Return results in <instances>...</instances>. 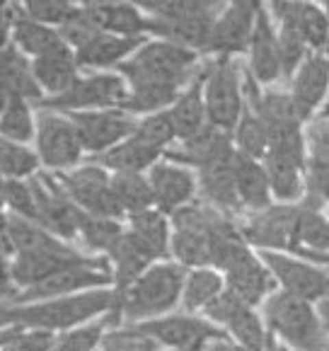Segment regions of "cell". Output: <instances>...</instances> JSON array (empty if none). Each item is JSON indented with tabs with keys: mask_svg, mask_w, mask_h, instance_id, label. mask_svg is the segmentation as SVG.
I'll list each match as a JSON object with an SVG mask.
<instances>
[{
	"mask_svg": "<svg viewBox=\"0 0 329 351\" xmlns=\"http://www.w3.org/2000/svg\"><path fill=\"white\" fill-rule=\"evenodd\" d=\"M126 228L145 245L158 262L172 259V218L160 208H148L126 218Z\"/></svg>",
	"mask_w": 329,
	"mask_h": 351,
	"instance_id": "cell-35",
	"label": "cell"
},
{
	"mask_svg": "<svg viewBox=\"0 0 329 351\" xmlns=\"http://www.w3.org/2000/svg\"><path fill=\"white\" fill-rule=\"evenodd\" d=\"M269 15L276 22H288L300 32L313 53L329 51V20L319 3H298V0H276L267 5Z\"/></svg>",
	"mask_w": 329,
	"mask_h": 351,
	"instance_id": "cell-24",
	"label": "cell"
},
{
	"mask_svg": "<svg viewBox=\"0 0 329 351\" xmlns=\"http://www.w3.org/2000/svg\"><path fill=\"white\" fill-rule=\"evenodd\" d=\"M295 240H298V254L295 257L310 259V262H317L329 269V221L324 211L300 204Z\"/></svg>",
	"mask_w": 329,
	"mask_h": 351,
	"instance_id": "cell-34",
	"label": "cell"
},
{
	"mask_svg": "<svg viewBox=\"0 0 329 351\" xmlns=\"http://www.w3.org/2000/svg\"><path fill=\"white\" fill-rule=\"evenodd\" d=\"M32 189H34V202H36V218L39 226H44L49 232H53L56 238L66 240V243L75 245L77 230L85 213L73 204L68 197V191L58 182L53 172L41 170L29 180Z\"/></svg>",
	"mask_w": 329,
	"mask_h": 351,
	"instance_id": "cell-12",
	"label": "cell"
},
{
	"mask_svg": "<svg viewBox=\"0 0 329 351\" xmlns=\"http://www.w3.org/2000/svg\"><path fill=\"white\" fill-rule=\"evenodd\" d=\"M150 36H117V34H95L90 42L75 49L77 63L82 73H107L117 71L121 63H126Z\"/></svg>",
	"mask_w": 329,
	"mask_h": 351,
	"instance_id": "cell-25",
	"label": "cell"
},
{
	"mask_svg": "<svg viewBox=\"0 0 329 351\" xmlns=\"http://www.w3.org/2000/svg\"><path fill=\"white\" fill-rule=\"evenodd\" d=\"M226 276L213 267L189 269L182 293V308L191 315H204V310L226 291Z\"/></svg>",
	"mask_w": 329,
	"mask_h": 351,
	"instance_id": "cell-38",
	"label": "cell"
},
{
	"mask_svg": "<svg viewBox=\"0 0 329 351\" xmlns=\"http://www.w3.org/2000/svg\"><path fill=\"white\" fill-rule=\"evenodd\" d=\"M308 126H313V129H317V131H322V134L329 136V97H327V102H324V107L319 109V114L310 121Z\"/></svg>",
	"mask_w": 329,
	"mask_h": 351,
	"instance_id": "cell-50",
	"label": "cell"
},
{
	"mask_svg": "<svg viewBox=\"0 0 329 351\" xmlns=\"http://www.w3.org/2000/svg\"><path fill=\"white\" fill-rule=\"evenodd\" d=\"M22 8L32 20L53 27V29H63L68 22H73L80 5L68 3V0H27Z\"/></svg>",
	"mask_w": 329,
	"mask_h": 351,
	"instance_id": "cell-48",
	"label": "cell"
},
{
	"mask_svg": "<svg viewBox=\"0 0 329 351\" xmlns=\"http://www.w3.org/2000/svg\"><path fill=\"white\" fill-rule=\"evenodd\" d=\"M131 88L126 77L117 71L107 73H82L68 93L58 97H47L36 104V109H53V112L75 114L95 112V109H121L129 99Z\"/></svg>",
	"mask_w": 329,
	"mask_h": 351,
	"instance_id": "cell-9",
	"label": "cell"
},
{
	"mask_svg": "<svg viewBox=\"0 0 329 351\" xmlns=\"http://www.w3.org/2000/svg\"><path fill=\"white\" fill-rule=\"evenodd\" d=\"M148 182L153 186L155 208H160L167 216L199 199V175L191 167L172 162L167 158H162L148 172Z\"/></svg>",
	"mask_w": 329,
	"mask_h": 351,
	"instance_id": "cell-20",
	"label": "cell"
},
{
	"mask_svg": "<svg viewBox=\"0 0 329 351\" xmlns=\"http://www.w3.org/2000/svg\"><path fill=\"white\" fill-rule=\"evenodd\" d=\"M232 162H235V150L221 160L211 162L208 167L199 170V199L208 206H213L216 211L226 213L230 218H242L245 216V208L237 197V184H235V170H232Z\"/></svg>",
	"mask_w": 329,
	"mask_h": 351,
	"instance_id": "cell-23",
	"label": "cell"
},
{
	"mask_svg": "<svg viewBox=\"0 0 329 351\" xmlns=\"http://www.w3.org/2000/svg\"><path fill=\"white\" fill-rule=\"evenodd\" d=\"M232 150H235V145H232V134L208 124L206 129H201L199 134L177 141V143L167 150L164 158L172 162H180V165H184V167H191L194 172H199V170H204V167L211 165V162L230 155Z\"/></svg>",
	"mask_w": 329,
	"mask_h": 351,
	"instance_id": "cell-26",
	"label": "cell"
},
{
	"mask_svg": "<svg viewBox=\"0 0 329 351\" xmlns=\"http://www.w3.org/2000/svg\"><path fill=\"white\" fill-rule=\"evenodd\" d=\"M0 134L3 141L32 145L36 136V107L22 97L0 95Z\"/></svg>",
	"mask_w": 329,
	"mask_h": 351,
	"instance_id": "cell-39",
	"label": "cell"
},
{
	"mask_svg": "<svg viewBox=\"0 0 329 351\" xmlns=\"http://www.w3.org/2000/svg\"><path fill=\"white\" fill-rule=\"evenodd\" d=\"M114 325H119V322L112 313V315H104L95 322H88V325L63 332V335L56 337L53 351H99L104 335H107Z\"/></svg>",
	"mask_w": 329,
	"mask_h": 351,
	"instance_id": "cell-44",
	"label": "cell"
},
{
	"mask_svg": "<svg viewBox=\"0 0 329 351\" xmlns=\"http://www.w3.org/2000/svg\"><path fill=\"white\" fill-rule=\"evenodd\" d=\"M322 211H324V216H327V221H329V202H327V206H324Z\"/></svg>",
	"mask_w": 329,
	"mask_h": 351,
	"instance_id": "cell-54",
	"label": "cell"
},
{
	"mask_svg": "<svg viewBox=\"0 0 329 351\" xmlns=\"http://www.w3.org/2000/svg\"><path fill=\"white\" fill-rule=\"evenodd\" d=\"M53 175L58 177L63 189L68 191V197L82 213L126 221V216L117 204V197H114L112 172L104 170L102 165L88 160L71 172H53Z\"/></svg>",
	"mask_w": 329,
	"mask_h": 351,
	"instance_id": "cell-11",
	"label": "cell"
},
{
	"mask_svg": "<svg viewBox=\"0 0 329 351\" xmlns=\"http://www.w3.org/2000/svg\"><path fill=\"white\" fill-rule=\"evenodd\" d=\"M264 351H293L291 346H286L281 339H276V337L269 332V339H267V346H264Z\"/></svg>",
	"mask_w": 329,
	"mask_h": 351,
	"instance_id": "cell-53",
	"label": "cell"
},
{
	"mask_svg": "<svg viewBox=\"0 0 329 351\" xmlns=\"http://www.w3.org/2000/svg\"><path fill=\"white\" fill-rule=\"evenodd\" d=\"M53 332L27 330V327H3L0 351H53L56 346Z\"/></svg>",
	"mask_w": 329,
	"mask_h": 351,
	"instance_id": "cell-47",
	"label": "cell"
},
{
	"mask_svg": "<svg viewBox=\"0 0 329 351\" xmlns=\"http://www.w3.org/2000/svg\"><path fill=\"white\" fill-rule=\"evenodd\" d=\"M41 160L36 155L34 145L12 143L3 141L0 143V172L3 180H32L41 172Z\"/></svg>",
	"mask_w": 329,
	"mask_h": 351,
	"instance_id": "cell-43",
	"label": "cell"
},
{
	"mask_svg": "<svg viewBox=\"0 0 329 351\" xmlns=\"http://www.w3.org/2000/svg\"><path fill=\"white\" fill-rule=\"evenodd\" d=\"M204 317L211 320L216 327H221L237 346L245 351H264L269 339L267 322H264L259 308L247 305L237 298L232 291H223L208 308L204 310Z\"/></svg>",
	"mask_w": 329,
	"mask_h": 351,
	"instance_id": "cell-13",
	"label": "cell"
},
{
	"mask_svg": "<svg viewBox=\"0 0 329 351\" xmlns=\"http://www.w3.org/2000/svg\"><path fill=\"white\" fill-rule=\"evenodd\" d=\"M218 271L226 276L228 291H232L237 298L245 300L252 308H262L269 295H273L278 291L271 269L267 267L262 254L245 238H240L228 250Z\"/></svg>",
	"mask_w": 329,
	"mask_h": 351,
	"instance_id": "cell-7",
	"label": "cell"
},
{
	"mask_svg": "<svg viewBox=\"0 0 329 351\" xmlns=\"http://www.w3.org/2000/svg\"><path fill=\"white\" fill-rule=\"evenodd\" d=\"M305 124L315 119L329 97V51L310 53L286 85Z\"/></svg>",
	"mask_w": 329,
	"mask_h": 351,
	"instance_id": "cell-19",
	"label": "cell"
},
{
	"mask_svg": "<svg viewBox=\"0 0 329 351\" xmlns=\"http://www.w3.org/2000/svg\"><path fill=\"white\" fill-rule=\"evenodd\" d=\"M324 12H327V20H329V3H324Z\"/></svg>",
	"mask_w": 329,
	"mask_h": 351,
	"instance_id": "cell-55",
	"label": "cell"
},
{
	"mask_svg": "<svg viewBox=\"0 0 329 351\" xmlns=\"http://www.w3.org/2000/svg\"><path fill=\"white\" fill-rule=\"evenodd\" d=\"M138 327L145 335L153 337L160 349L164 351H204L211 341L228 337L221 327L206 320L204 315H191L184 310L138 322Z\"/></svg>",
	"mask_w": 329,
	"mask_h": 351,
	"instance_id": "cell-14",
	"label": "cell"
},
{
	"mask_svg": "<svg viewBox=\"0 0 329 351\" xmlns=\"http://www.w3.org/2000/svg\"><path fill=\"white\" fill-rule=\"evenodd\" d=\"M262 10V3H226L223 12L218 15L216 25L206 44V58L213 56H230V58H245L249 39L257 27V17Z\"/></svg>",
	"mask_w": 329,
	"mask_h": 351,
	"instance_id": "cell-17",
	"label": "cell"
},
{
	"mask_svg": "<svg viewBox=\"0 0 329 351\" xmlns=\"http://www.w3.org/2000/svg\"><path fill=\"white\" fill-rule=\"evenodd\" d=\"M134 136L143 141V143H148L150 148L160 150L162 155H167V150L180 141L170 109L167 112L150 114V117H141L138 124H136Z\"/></svg>",
	"mask_w": 329,
	"mask_h": 351,
	"instance_id": "cell-45",
	"label": "cell"
},
{
	"mask_svg": "<svg viewBox=\"0 0 329 351\" xmlns=\"http://www.w3.org/2000/svg\"><path fill=\"white\" fill-rule=\"evenodd\" d=\"M153 17V39L180 44L204 56L208 36L226 3H204V0H141L138 3Z\"/></svg>",
	"mask_w": 329,
	"mask_h": 351,
	"instance_id": "cell-4",
	"label": "cell"
},
{
	"mask_svg": "<svg viewBox=\"0 0 329 351\" xmlns=\"http://www.w3.org/2000/svg\"><path fill=\"white\" fill-rule=\"evenodd\" d=\"M80 17L102 34L153 36V17L138 3H82Z\"/></svg>",
	"mask_w": 329,
	"mask_h": 351,
	"instance_id": "cell-21",
	"label": "cell"
},
{
	"mask_svg": "<svg viewBox=\"0 0 329 351\" xmlns=\"http://www.w3.org/2000/svg\"><path fill=\"white\" fill-rule=\"evenodd\" d=\"M99 351H164L138 325H114L104 335Z\"/></svg>",
	"mask_w": 329,
	"mask_h": 351,
	"instance_id": "cell-46",
	"label": "cell"
},
{
	"mask_svg": "<svg viewBox=\"0 0 329 351\" xmlns=\"http://www.w3.org/2000/svg\"><path fill=\"white\" fill-rule=\"evenodd\" d=\"M232 170H235V184H237V197L242 202L245 213H257L264 208L273 206L271 197V184H269L267 167L262 160H254V158H245L235 150V162H232Z\"/></svg>",
	"mask_w": 329,
	"mask_h": 351,
	"instance_id": "cell-31",
	"label": "cell"
},
{
	"mask_svg": "<svg viewBox=\"0 0 329 351\" xmlns=\"http://www.w3.org/2000/svg\"><path fill=\"white\" fill-rule=\"evenodd\" d=\"M324 351H329V337H327V344H324Z\"/></svg>",
	"mask_w": 329,
	"mask_h": 351,
	"instance_id": "cell-56",
	"label": "cell"
},
{
	"mask_svg": "<svg viewBox=\"0 0 329 351\" xmlns=\"http://www.w3.org/2000/svg\"><path fill=\"white\" fill-rule=\"evenodd\" d=\"M298 208L288 204H273L257 213H245L237 218L240 232L257 252H283L298 254L295 226H298Z\"/></svg>",
	"mask_w": 329,
	"mask_h": 351,
	"instance_id": "cell-10",
	"label": "cell"
},
{
	"mask_svg": "<svg viewBox=\"0 0 329 351\" xmlns=\"http://www.w3.org/2000/svg\"><path fill=\"white\" fill-rule=\"evenodd\" d=\"M32 145L47 172H71L85 162L75 124L63 112L36 109V136Z\"/></svg>",
	"mask_w": 329,
	"mask_h": 351,
	"instance_id": "cell-8",
	"label": "cell"
},
{
	"mask_svg": "<svg viewBox=\"0 0 329 351\" xmlns=\"http://www.w3.org/2000/svg\"><path fill=\"white\" fill-rule=\"evenodd\" d=\"M267 267L271 269L278 291L298 295L317 305L329 295V269L310 259L283 252H259Z\"/></svg>",
	"mask_w": 329,
	"mask_h": 351,
	"instance_id": "cell-16",
	"label": "cell"
},
{
	"mask_svg": "<svg viewBox=\"0 0 329 351\" xmlns=\"http://www.w3.org/2000/svg\"><path fill=\"white\" fill-rule=\"evenodd\" d=\"M245 66L249 71V75L262 88H281V85H286L278 32L264 3H262V10H259L254 34L249 39V47H247Z\"/></svg>",
	"mask_w": 329,
	"mask_h": 351,
	"instance_id": "cell-18",
	"label": "cell"
},
{
	"mask_svg": "<svg viewBox=\"0 0 329 351\" xmlns=\"http://www.w3.org/2000/svg\"><path fill=\"white\" fill-rule=\"evenodd\" d=\"M107 259H109V267H112L117 293L126 291L134 281H138L153 264H158V259L145 250V245L136 238L129 228L123 232V238L114 245L112 252L107 254Z\"/></svg>",
	"mask_w": 329,
	"mask_h": 351,
	"instance_id": "cell-30",
	"label": "cell"
},
{
	"mask_svg": "<svg viewBox=\"0 0 329 351\" xmlns=\"http://www.w3.org/2000/svg\"><path fill=\"white\" fill-rule=\"evenodd\" d=\"M329 202V136L308 126V160H305L303 206L322 211Z\"/></svg>",
	"mask_w": 329,
	"mask_h": 351,
	"instance_id": "cell-28",
	"label": "cell"
},
{
	"mask_svg": "<svg viewBox=\"0 0 329 351\" xmlns=\"http://www.w3.org/2000/svg\"><path fill=\"white\" fill-rule=\"evenodd\" d=\"M170 114L180 141L189 138V136L199 134L201 129L208 126V112H206V99H204V68H201V73L196 75L194 83L177 97V102L170 107Z\"/></svg>",
	"mask_w": 329,
	"mask_h": 351,
	"instance_id": "cell-37",
	"label": "cell"
},
{
	"mask_svg": "<svg viewBox=\"0 0 329 351\" xmlns=\"http://www.w3.org/2000/svg\"><path fill=\"white\" fill-rule=\"evenodd\" d=\"M126 232V221L119 218H104V216H82L80 230H77V240L80 250L95 257H107L114 250V245L123 238Z\"/></svg>",
	"mask_w": 329,
	"mask_h": 351,
	"instance_id": "cell-40",
	"label": "cell"
},
{
	"mask_svg": "<svg viewBox=\"0 0 329 351\" xmlns=\"http://www.w3.org/2000/svg\"><path fill=\"white\" fill-rule=\"evenodd\" d=\"M3 206H5L8 213L34 221L36 202L29 180H3Z\"/></svg>",
	"mask_w": 329,
	"mask_h": 351,
	"instance_id": "cell-49",
	"label": "cell"
},
{
	"mask_svg": "<svg viewBox=\"0 0 329 351\" xmlns=\"http://www.w3.org/2000/svg\"><path fill=\"white\" fill-rule=\"evenodd\" d=\"M0 95L22 97L34 107L44 99V93L34 77L32 58H27L12 44L0 47Z\"/></svg>",
	"mask_w": 329,
	"mask_h": 351,
	"instance_id": "cell-29",
	"label": "cell"
},
{
	"mask_svg": "<svg viewBox=\"0 0 329 351\" xmlns=\"http://www.w3.org/2000/svg\"><path fill=\"white\" fill-rule=\"evenodd\" d=\"M204 99L208 124L232 134L247 109L245 99V61L230 56L206 58Z\"/></svg>",
	"mask_w": 329,
	"mask_h": 351,
	"instance_id": "cell-6",
	"label": "cell"
},
{
	"mask_svg": "<svg viewBox=\"0 0 329 351\" xmlns=\"http://www.w3.org/2000/svg\"><path fill=\"white\" fill-rule=\"evenodd\" d=\"M112 189L119 208L126 218L155 208L153 186L148 182V175H112Z\"/></svg>",
	"mask_w": 329,
	"mask_h": 351,
	"instance_id": "cell-41",
	"label": "cell"
},
{
	"mask_svg": "<svg viewBox=\"0 0 329 351\" xmlns=\"http://www.w3.org/2000/svg\"><path fill=\"white\" fill-rule=\"evenodd\" d=\"M68 117L75 124L82 150L85 155H90L88 160L109 153L119 143L131 138L138 124V119L123 109H95V112H75Z\"/></svg>",
	"mask_w": 329,
	"mask_h": 351,
	"instance_id": "cell-15",
	"label": "cell"
},
{
	"mask_svg": "<svg viewBox=\"0 0 329 351\" xmlns=\"http://www.w3.org/2000/svg\"><path fill=\"white\" fill-rule=\"evenodd\" d=\"M164 155L160 150L150 148L148 143H143L141 138L131 136L123 143H119L117 148H112L109 153L93 158V162L102 165L104 170H109L112 175H148Z\"/></svg>",
	"mask_w": 329,
	"mask_h": 351,
	"instance_id": "cell-33",
	"label": "cell"
},
{
	"mask_svg": "<svg viewBox=\"0 0 329 351\" xmlns=\"http://www.w3.org/2000/svg\"><path fill=\"white\" fill-rule=\"evenodd\" d=\"M34 68V77L39 83L44 99L47 97H58V95L68 93L75 85V80L82 75V68L77 63V56L68 44L58 47L56 51L39 56L32 61Z\"/></svg>",
	"mask_w": 329,
	"mask_h": 351,
	"instance_id": "cell-27",
	"label": "cell"
},
{
	"mask_svg": "<svg viewBox=\"0 0 329 351\" xmlns=\"http://www.w3.org/2000/svg\"><path fill=\"white\" fill-rule=\"evenodd\" d=\"M259 313L267 322V330L293 351H324L327 332L315 303L286 291H276L269 295Z\"/></svg>",
	"mask_w": 329,
	"mask_h": 351,
	"instance_id": "cell-5",
	"label": "cell"
},
{
	"mask_svg": "<svg viewBox=\"0 0 329 351\" xmlns=\"http://www.w3.org/2000/svg\"><path fill=\"white\" fill-rule=\"evenodd\" d=\"M317 313H319V320H322L324 332H327V337H329V295L317 303Z\"/></svg>",
	"mask_w": 329,
	"mask_h": 351,
	"instance_id": "cell-52",
	"label": "cell"
},
{
	"mask_svg": "<svg viewBox=\"0 0 329 351\" xmlns=\"http://www.w3.org/2000/svg\"><path fill=\"white\" fill-rule=\"evenodd\" d=\"M10 44L15 49H20L27 58H39L47 56V53L56 51L58 47H63V36L61 29H53L49 25H41V22L27 17L25 8L20 5V12H17V20L12 25V34H10ZM8 47V44H5Z\"/></svg>",
	"mask_w": 329,
	"mask_h": 351,
	"instance_id": "cell-36",
	"label": "cell"
},
{
	"mask_svg": "<svg viewBox=\"0 0 329 351\" xmlns=\"http://www.w3.org/2000/svg\"><path fill=\"white\" fill-rule=\"evenodd\" d=\"M73 243L56 238L36 221L3 211V262H10L20 254L56 252V250H66Z\"/></svg>",
	"mask_w": 329,
	"mask_h": 351,
	"instance_id": "cell-22",
	"label": "cell"
},
{
	"mask_svg": "<svg viewBox=\"0 0 329 351\" xmlns=\"http://www.w3.org/2000/svg\"><path fill=\"white\" fill-rule=\"evenodd\" d=\"M204 351H245V349H242V346H237L230 337H223V339L211 341V344L206 346Z\"/></svg>",
	"mask_w": 329,
	"mask_h": 351,
	"instance_id": "cell-51",
	"label": "cell"
},
{
	"mask_svg": "<svg viewBox=\"0 0 329 351\" xmlns=\"http://www.w3.org/2000/svg\"><path fill=\"white\" fill-rule=\"evenodd\" d=\"M117 303V289H97L88 293L39 300V303L3 305V327H27V330L63 335L104 315H112Z\"/></svg>",
	"mask_w": 329,
	"mask_h": 351,
	"instance_id": "cell-1",
	"label": "cell"
},
{
	"mask_svg": "<svg viewBox=\"0 0 329 351\" xmlns=\"http://www.w3.org/2000/svg\"><path fill=\"white\" fill-rule=\"evenodd\" d=\"M269 184H271V197L276 204H303L305 199V160H295L291 155L267 153L264 158Z\"/></svg>",
	"mask_w": 329,
	"mask_h": 351,
	"instance_id": "cell-32",
	"label": "cell"
},
{
	"mask_svg": "<svg viewBox=\"0 0 329 351\" xmlns=\"http://www.w3.org/2000/svg\"><path fill=\"white\" fill-rule=\"evenodd\" d=\"M204 61L206 56L199 51L150 36L117 73L126 77L131 90H167L182 95L196 80Z\"/></svg>",
	"mask_w": 329,
	"mask_h": 351,
	"instance_id": "cell-2",
	"label": "cell"
},
{
	"mask_svg": "<svg viewBox=\"0 0 329 351\" xmlns=\"http://www.w3.org/2000/svg\"><path fill=\"white\" fill-rule=\"evenodd\" d=\"M232 145L245 158H254V160H264L267 158L269 131L264 126V121L249 107L245 109L242 119L237 121L235 131H232Z\"/></svg>",
	"mask_w": 329,
	"mask_h": 351,
	"instance_id": "cell-42",
	"label": "cell"
},
{
	"mask_svg": "<svg viewBox=\"0 0 329 351\" xmlns=\"http://www.w3.org/2000/svg\"><path fill=\"white\" fill-rule=\"evenodd\" d=\"M189 269L175 259L158 262L141 276L138 281L119 293L114 310L119 325H138L145 320L170 315L182 308V293Z\"/></svg>",
	"mask_w": 329,
	"mask_h": 351,
	"instance_id": "cell-3",
	"label": "cell"
}]
</instances>
